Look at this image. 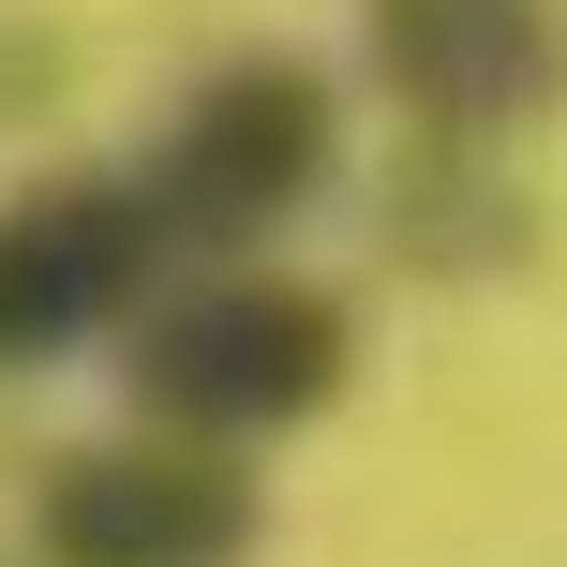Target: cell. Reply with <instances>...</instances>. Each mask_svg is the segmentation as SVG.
<instances>
[{"mask_svg":"<svg viewBox=\"0 0 567 567\" xmlns=\"http://www.w3.org/2000/svg\"><path fill=\"white\" fill-rule=\"evenodd\" d=\"M165 225H150L135 165H90V179H30L0 195V373H45L75 343L135 329L165 299Z\"/></svg>","mask_w":567,"mask_h":567,"instance_id":"3957f363","label":"cell"},{"mask_svg":"<svg viewBox=\"0 0 567 567\" xmlns=\"http://www.w3.org/2000/svg\"><path fill=\"white\" fill-rule=\"evenodd\" d=\"M329 165H343V90L313 75V60H225V75H195L179 90V120L150 135V165H135V195H150V225H165V255H255V239H284L313 195H329Z\"/></svg>","mask_w":567,"mask_h":567,"instance_id":"7a4b0ae2","label":"cell"},{"mask_svg":"<svg viewBox=\"0 0 567 567\" xmlns=\"http://www.w3.org/2000/svg\"><path fill=\"white\" fill-rule=\"evenodd\" d=\"M373 90L419 120L433 150H523L567 120V16L553 0H359Z\"/></svg>","mask_w":567,"mask_h":567,"instance_id":"277c9868","label":"cell"},{"mask_svg":"<svg viewBox=\"0 0 567 567\" xmlns=\"http://www.w3.org/2000/svg\"><path fill=\"white\" fill-rule=\"evenodd\" d=\"M343 373H359L343 299L299 284V269H269V255L165 284V299L120 329V389H135V419L179 433V449H239V463H255L269 433L329 419Z\"/></svg>","mask_w":567,"mask_h":567,"instance_id":"6da1fadb","label":"cell"},{"mask_svg":"<svg viewBox=\"0 0 567 567\" xmlns=\"http://www.w3.org/2000/svg\"><path fill=\"white\" fill-rule=\"evenodd\" d=\"M30 538H45V567H255V463L120 433V449H75L45 478Z\"/></svg>","mask_w":567,"mask_h":567,"instance_id":"5b68a950","label":"cell"}]
</instances>
